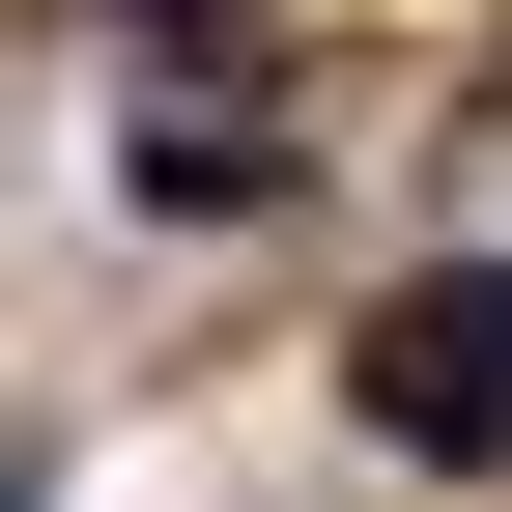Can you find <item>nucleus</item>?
<instances>
[{
    "instance_id": "1",
    "label": "nucleus",
    "mask_w": 512,
    "mask_h": 512,
    "mask_svg": "<svg viewBox=\"0 0 512 512\" xmlns=\"http://www.w3.org/2000/svg\"><path fill=\"white\" fill-rule=\"evenodd\" d=\"M342 370H370V427H399V456H456V484H512V285H484V256H399Z\"/></svg>"
},
{
    "instance_id": "2",
    "label": "nucleus",
    "mask_w": 512,
    "mask_h": 512,
    "mask_svg": "<svg viewBox=\"0 0 512 512\" xmlns=\"http://www.w3.org/2000/svg\"><path fill=\"white\" fill-rule=\"evenodd\" d=\"M256 171H285V143H256V86H143V200H171V228H228Z\"/></svg>"
}]
</instances>
